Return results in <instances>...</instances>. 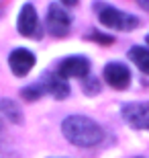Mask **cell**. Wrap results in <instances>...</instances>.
<instances>
[{"instance_id": "obj_1", "label": "cell", "mask_w": 149, "mask_h": 158, "mask_svg": "<svg viewBox=\"0 0 149 158\" xmlns=\"http://www.w3.org/2000/svg\"><path fill=\"white\" fill-rule=\"evenodd\" d=\"M61 131L65 135V140L80 148L96 146L104 138L102 127L94 119L84 117V115H69V117H65L61 123Z\"/></svg>"}, {"instance_id": "obj_2", "label": "cell", "mask_w": 149, "mask_h": 158, "mask_svg": "<svg viewBox=\"0 0 149 158\" xmlns=\"http://www.w3.org/2000/svg\"><path fill=\"white\" fill-rule=\"evenodd\" d=\"M94 10H96L98 21L106 27V29H115V31H131L135 27H139V19L135 15L123 12L119 8L104 2H94Z\"/></svg>"}, {"instance_id": "obj_3", "label": "cell", "mask_w": 149, "mask_h": 158, "mask_svg": "<svg viewBox=\"0 0 149 158\" xmlns=\"http://www.w3.org/2000/svg\"><path fill=\"white\" fill-rule=\"evenodd\" d=\"M47 31L51 33L53 37H65L69 31V25H72V15L68 10H63L61 4H49L47 8V19H45Z\"/></svg>"}, {"instance_id": "obj_4", "label": "cell", "mask_w": 149, "mask_h": 158, "mask_svg": "<svg viewBox=\"0 0 149 158\" xmlns=\"http://www.w3.org/2000/svg\"><path fill=\"white\" fill-rule=\"evenodd\" d=\"M17 29L23 37H33V39H39L41 37V25H39V17H37V10L31 2L23 4L21 12H18V21H17Z\"/></svg>"}, {"instance_id": "obj_5", "label": "cell", "mask_w": 149, "mask_h": 158, "mask_svg": "<svg viewBox=\"0 0 149 158\" xmlns=\"http://www.w3.org/2000/svg\"><path fill=\"white\" fill-rule=\"evenodd\" d=\"M120 115L131 127L135 129H149V101L143 103H127L120 109Z\"/></svg>"}, {"instance_id": "obj_6", "label": "cell", "mask_w": 149, "mask_h": 158, "mask_svg": "<svg viewBox=\"0 0 149 158\" xmlns=\"http://www.w3.org/2000/svg\"><path fill=\"white\" fill-rule=\"evenodd\" d=\"M57 74L65 80L68 78H86L90 74V62L84 56H69L59 62Z\"/></svg>"}, {"instance_id": "obj_7", "label": "cell", "mask_w": 149, "mask_h": 158, "mask_svg": "<svg viewBox=\"0 0 149 158\" xmlns=\"http://www.w3.org/2000/svg\"><path fill=\"white\" fill-rule=\"evenodd\" d=\"M102 76L106 80V84L116 90H125L129 84H131V72L125 64H119V62H110V64L104 66Z\"/></svg>"}, {"instance_id": "obj_8", "label": "cell", "mask_w": 149, "mask_h": 158, "mask_svg": "<svg viewBox=\"0 0 149 158\" xmlns=\"http://www.w3.org/2000/svg\"><path fill=\"white\" fill-rule=\"evenodd\" d=\"M8 64H10V70L14 76H27L35 66V53L25 47H18V49L10 52Z\"/></svg>"}, {"instance_id": "obj_9", "label": "cell", "mask_w": 149, "mask_h": 158, "mask_svg": "<svg viewBox=\"0 0 149 158\" xmlns=\"http://www.w3.org/2000/svg\"><path fill=\"white\" fill-rule=\"evenodd\" d=\"M41 86H43V90L45 93H49L51 97H55V99H68L69 94V84L65 78H61L57 74V72H47V74H43V78H41Z\"/></svg>"}, {"instance_id": "obj_10", "label": "cell", "mask_w": 149, "mask_h": 158, "mask_svg": "<svg viewBox=\"0 0 149 158\" xmlns=\"http://www.w3.org/2000/svg\"><path fill=\"white\" fill-rule=\"evenodd\" d=\"M129 60H131L143 74L149 76V49L147 47H141V45L131 47V49H129Z\"/></svg>"}, {"instance_id": "obj_11", "label": "cell", "mask_w": 149, "mask_h": 158, "mask_svg": "<svg viewBox=\"0 0 149 158\" xmlns=\"http://www.w3.org/2000/svg\"><path fill=\"white\" fill-rule=\"evenodd\" d=\"M0 115H4L10 123H23V111L21 107L10 99H0Z\"/></svg>"}, {"instance_id": "obj_12", "label": "cell", "mask_w": 149, "mask_h": 158, "mask_svg": "<svg viewBox=\"0 0 149 158\" xmlns=\"http://www.w3.org/2000/svg\"><path fill=\"white\" fill-rule=\"evenodd\" d=\"M21 94H23L25 101H37V99H41V97L45 94V90H43V86H41V82H35V84H31V86H25L23 90H21Z\"/></svg>"}, {"instance_id": "obj_13", "label": "cell", "mask_w": 149, "mask_h": 158, "mask_svg": "<svg viewBox=\"0 0 149 158\" xmlns=\"http://www.w3.org/2000/svg\"><path fill=\"white\" fill-rule=\"evenodd\" d=\"M98 90H100V84H98L96 78H92V76L84 78V93L86 94H96Z\"/></svg>"}, {"instance_id": "obj_14", "label": "cell", "mask_w": 149, "mask_h": 158, "mask_svg": "<svg viewBox=\"0 0 149 158\" xmlns=\"http://www.w3.org/2000/svg\"><path fill=\"white\" fill-rule=\"evenodd\" d=\"M86 39H94V41H98V43H102V45H108V43L115 41L110 35H102V33H98V31H92L90 35H86Z\"/></svg>"}, {"instance_id": "obj_15", "label": "cell", "mask_w": 149, "mask_h": 158, "mask_svg": "<svg viewBox=\"0 0 149 158\" xmlns=\"http://www.w3.org/2000/svg\"><path fill=\"white\" fill-rule=\"evenodd\" d=\"M0 158H10L8 150H6V144H4V125L0 121Z\"/></svg>"}, {"instance_id": "obj_16", "label": "cell", "mask_w": 149, "mask_h": 158, "mask_svg": "<svg viewBox=\"0 0 149 158\" xmlns=\"http://www.w3.org/2000/svg\"><path fill=\"white\" fill-rule=\"evenodd\" d=\"M137 4L141 6V8H145V10L149 12V0H137Z\"/></svg>"}, {"instance_id": "obj_17", "label": "cell", "mask_w": 149, "mask_h": 158, "mask_svg": "<svg viewBox=\"0 0 149 158\" xmlns=\"http://www.w3.org/2000/svg\"><path fill=\"white\" fill-rule=\"evenodd\" d=\"M65 6H74V4H78V0H61Z\"/></svg>"}, {"instance_id": "obj_18", "label": "cell", "mask_w": 149, "mask_h": 158, "mask_svg": "<svg viewBox=\"0 0 149 158\" xmlns=\"http://www.w3.org/2000/svg\"><path fill=\"white\" fill-rule=\"evenodd\" d=\"M145 41H147V43H149V35H147V37H145Z\"/></svg>"}]
</instances>
